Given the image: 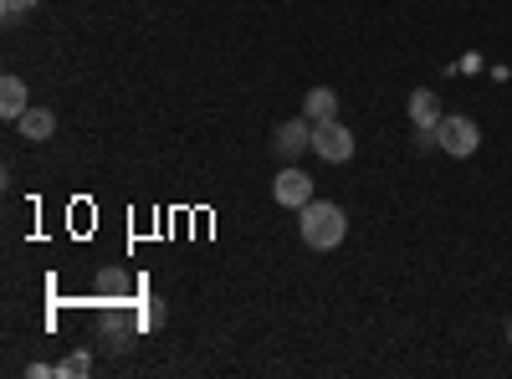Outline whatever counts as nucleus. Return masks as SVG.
I'll list each match as a JSON object with an SVG mask.
<instances>
[{"label": "nucleus", "mask_w": 512, "mask_h": 379, "mask_svg": "<svg viewBox=\"0 0 512 379\" xmlns=\"http://www.w3.org/2000/svg\"><path fill=\"white\" fill-rule=\"evenodd\" d=\"M297 231H303V241L313 251H333V246H344L349 236V221H344V210H338L333 200H308L303 210H297Z\"/></svg>", "instance_id": "1"}, {"label": "nucleus", "mask_w": 512, "mask_h": 379, "mask_svg": "<svg viewBox=\"0 0 512 379\" xmlns=\"http://www.w3.org/2000/svg\"><path fill=\"white\" fill-rule=\"evenodd\" d=\"M436 144H441V154H451V159H472L477 149H482V129L466 113H446L441 123H436Z\"/></svg>", "instance_id": "2"}, {"label": "nucleus", "mask_w": 512, "mask_h": 379, "mask_svg": "<svg viewBox=\"0 0 512 379\" xmlns=\"http://www.w3.org/2000/svg\"><path fill=\"white\" fill-rule=\"evenodd\" d=\"M354 149H359V139H354L338 118H333V123H313V154H318V159H328V164H349Z\"/></svg>", "instance_id": "3"}, {"label": "nucleus", "mask_w": 512, "mask_h": 379, "mask_svg": "<svg viewBox=\"0 0 512 379\" xmlns=\"http://www.w3.org/2000/svg\"><path fill=\"white\" fill-rule=\"evenodd\" d=\"M272 200L287 205V210H303V205L313 200V180H308V170H297V164L277 170V180H272Z\"/></svg>", "instance_id": "4"}, {"label": "nucleus", "mask_w": 512, "mask_h": 379, "mask_svg": "<svg viewBox=\"0 0 512 379\" xmlns=\"http://www.w3.org/2000/svg\"><path fill=\"white\" fill-rule=\"evenodd\" d=\"M308 149H313V123H308V118H292V123H282V129L272 134V154L287 159V164H292L297 154H308Z\"/></svg>", "instance_id": "5"}, {"label": "nucleus", "mask_w": 512, "mask_h": 379, "mask_svg": "<svg viewBox=\"0 0 512 379\" xmlns=\"http://www.w3.org/2000/svg\"><path fill=\"white\" fill-rule=\"evenodd\" d=\"M16 129H21V139H31V144H47V139L57 134V113H52V108H26V113L16 118Z\"/></svg>", "instance_id": "6"}, {"label": "nucleus", "mask_w": 512, "mask_h": 379, "mask_svg": "<svg viewBox=\"0 0 512 379\" xmlns=\"http://www.w3.org/2000/svg\"><path fill=\"white\" fill-rule=\"evenodd\" d=\"M31 108V93H26V82L21 77H0V118H21Z\"/></svg>", "instance_id": "7"}, {"label": "nucleus", "mask_w": 512, "mask_h": 379, "mask_svg": "<svg viewBox=\"0 0 512 379\" xmlns=\"http://www.w3.org/2000/svg\"><path fill=\"white\" fill-rule=\"evenodd\" d=\"M410 123H415V129H436V123H441V103H436L431 88L410 93Z\"/></svg>", "instance_id": "8"}, {"label": "nucleus", "mask_w": 512, "mask_h": 379, "mask_svg": "<svg viewBox=\"0 0 512 379\" xmlns=\"http://www.w3.org/2000/svg\"><path fill=\"white\" fill-rule=\"evenodd\" d=\"M303 118H308V123H333V118H338V93H333V88H313V93L303 98Z\"/></svg>", "instance_id": "9"}, {"label": "nucleus", "mask_w": 512, "mask_h": 379, "mask_svg": "<svg viewBox=\"0 0 512 379\" xmlns=\"http://www.w3.org/2000/svg\"><path fill=\"white\" fill-rule=\"evenodd\" d=\"M36 6H41V0H0V16H6V21H26Z\"/></svg>", "instance_id": "10"}, {"label": "nucleus", "mask_w": 512, "mask_h": 379, "mask_svg": "<svg viewBox=\"0 0 512 379\" xmlns=\"http://www.w3.org/2000/svg\"><path fill=\"white\" fill-rule=\"evenodd\" d=\"M88 369H93V359H88V354H72V359L62 364V374H88Z\"/></svg>", "instance_id": "11"}]
</instances>
